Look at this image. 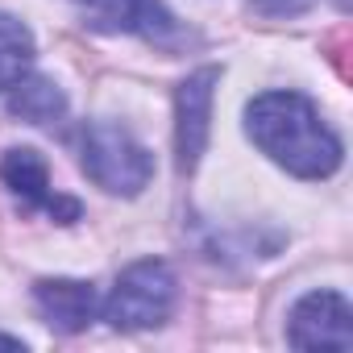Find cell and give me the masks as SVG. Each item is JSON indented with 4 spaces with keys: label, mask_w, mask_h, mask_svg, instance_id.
I'll return each instance as SVG.
<instances>
[{
    "label": "cell",
    "mask_w": 353,
    "mask_h": 353,
    "mask_svg": "<svg viewBox=\"0 0 353 353\" xmlns=\"http://www.w3.org/2000/svg\"><path fill=\"white\" fill-rule=\"evenodd\" d=\"M254 145L299 179H328L341 166V137L320 121L316 104L299 92H262L245 108Z\"/></svg>",
    "instance_id": "obj_1"
},
{
    "label": "cell",
    "mask_w": 353,
    "mask_h": 353,
    "mask_svg": "<svg viewBox=\"0 0 353 353\" xmlns=\"http://www.w3.org/2000/svg\"><path fill=\"white\" fill-rule=\"evenodd\" d=\"M79 162L112 196H137L154 179V154L121 125L88 121L79 129Z\"/></svg>",
    "instance_id": "obj_2"
},
{
    "label": "cell",
    "mask_w": 353,
    "mask_h": 353,
    "mask_svg": "<svg viewBox=\"0 0 353 353\" xmlns=\"http://www.w3.org/2000/svg\"><path fill=\"white\" fill-rule=\"evenodd\" d=\"M174 307V274L166 262L158 258H145V262H133L112 295L104 299V320L117 328V332H141V328H158Z\"/></svg>",
    "instance_id": "obj_3"
},
{
    "label": "cell",
    "mask_w": 353,
    "mask_h": 353,
    "mask_svg": "<svg viewBox=\"0 0 353 353\" xmlns=\"http://www.w3.org/2000/svg\"><path fill=\"white\" fill-rule=\"evenodd\" d=\"M287 341L295 349H353V307L336 291H312L291 307Z\"/></svg>",
    "instance_id": "obj_4"
},
{
    "label": "cell",
    "mask_w": 353,
    "mask_h": 353,
    "mask_svg": "<svg viewBox=\"0 0 353 353\" xmlns=\"http://www.w3.org/2000/svg\"><path fill=\"white\" fill-rule=\"evenodd\" d=\"M216 79H221L216 67H200L174 92V162H179L183 174L196 170V162L208 145V117H212Z\"/></svg>",
    "instance_id": "obj_5"
},
{
    "label": "cell",
    "mask_w": 353,
    "mask_h": 353,
    "mask_svg": "<svg viewBox=\"0 0 353 353\" xmlns=\"http://www.w3.org/2000/svg\"><path fill=\"white\" fill-rule=\"evenodd\" d=\"M0 179H5V188H9L21 204L42 208V212L54 216L59 225H71V221L83 216V204H79V200L59 196V192L50 188V166H46V158H42L38 150H30V145L5 154V162H0Z\"/></svg>",
    "instance_id": "obj_6"
},
{
    "label": "cell",
    "mask_w": 353,
    "mask_h": 353,
    "mask_svg": "<svg viewBox=\"0 0 353 353\" xmlns=\"http://www.w3.org/2000/svg\"><path fill=\"white\" fill-rule=\"evenodd\" d=\"M34 303L42 312V320L59 332H83L96 320V287L79 283V279H42L34 283Z\"/></svg>",
    "instance_id": "obj_7"
},
{
    "label": "cell",
    "mask_w": 353,
    "mask_h": 353,
    "mask_svg": "<svg viewBox=\"0 0 353 353\" xmlns=\"http://www.w3.org/2000/svg\"><path fill=\"white\" fill-rule=\"evenodd\" d=\"M9 112L30 121V125H50L67 112V96L59 92V83H50L42 75H30V79H17L9 88Z\"/></svg>",
    "instance_id": "obj_8"
},
{
    "label": "cell",
    "mask_w": 353,
    "mask_h": 353,
    "mask_svg": "<svg viewBox=\"0 0 353 353\" xmlns=\"http://www.w3.org/2000/svg\"><path fill=\"white\" fill-rule=\"evenodd\" d=\"M34 63V38L30 30L9 17V13H0V92H9L17 79H26Z\"/></svg>",
    "instance_id": "obj_9"
},
{
    "label": "cell",
    "mask_w": 353,
    "mask_h": 353,
    "mask_svg": "<svg viewBox=\"0 0 353 353\" xmlns=\"http://www.w3.org/2000/svg\"><path fill=\"white\" fill-rule=\"evenodd\" d=\"M250 5H254L258 13H266V17H295V13L312 9L316 0H250Z\"/></svg>",
    "instance_id": "obj_10"
},
{
    "label": "cell",
    "mask_w": 353,
    "mask_h": 353,
    "mask_svg": "<svg viewBox=\"0 0 353 353\" xmlns=\"http://www.w3.org/2000/svg\"><path fill=\"white\" fill-rule=\"evenodd\" d=\"M0 349H26V341H21V336H5V332H0Z\"/></svg>",
    "instance_id": "obj_11"
},
{
    "label": "cell",
    "mask_w": 353,
    "mask_h": 353,
    "mask_svg": "<svg viewBox=\"0 0 353 353\" xmlns=\"http://www.w3.org/2000/svg\"><path fill=\"white\" fill-rule=\"evenodd\" d=\"M79 5H92V0H79Z\"/></svg>",
    "instance_id": "obj_12"
}]
</instances>
